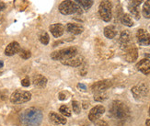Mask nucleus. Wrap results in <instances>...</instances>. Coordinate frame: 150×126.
Returning <instances> with one entry per match:
<instances>
[{
  "instance_id": "f257e3e1",
  "label": "nucleus",
  "mask_w": 150,
  "mask_h": 126,
  "mask_svg": "<svg viewBox=\"0 0 150 126\" xmlns=\"http://www.w3.org/2000/svg\"><path fill=\"white\" fill-rule=\"evenodd\" d=\"M42 112L40 109L31 107L21 112L19 119L24 126H39L42 121Z\"/></svg>"
},
{
  "instance_id": "f03ea898",
  "label": "nucleus",
  "mask_w": 150,
  "mask_h": 126,
  "mask_svg": "<svg viewBox=\"0 0 150 126\" xmlns=\"http://www.w3.org/2000/svg\"><path fill=\"white\" fill-rule=\"evenodd\" d=\"M110 111L112 116L117 120H125L129 116L128 107L120 101H116L112 103Z\"/></svg>"
},
{
  "instance_id": "7ed1b4c3",
  "label": "nucleus",
  "mask_w": 150,
  "mask_h": 126,
  "mask_svg": "<svg viewBox=\"0 0 150 126\" xmlns=\"http://www.w3.org/2000/svg\"><path fill=\"white\" fill-rule=\"evenodd\" d=\"M59 11L63 15L81 14L82 9L80 6L72 0H64L59 5Z\"/></svg>"
},
{
  "instance_id": "20e7f679",
  "label": "nucleus",
  "mask_w": 150,
  "mask_h": 126,
  "mask_svg": "<svg viewBox=\"0 0 150 126\" xmlns=\"http://www.w3.org/2000/svg\"><path fill=\"white\" fill-rule=\"evenodd\" d=\"M77 50L76 47H68V48H64L59 51L54 52L53 54L51 55V57L53 60H59V61H64V60H67V59L74 57L76 55Z\"/></svg>"
},
{
  "instance_id": "39448f33",
  "label": "nucleus",
  "mask_w": 150,
  "mask_h": 126,
  "mask_svg": "<svg viewBox=\"0 0 150 126\" xmlns=\"http://www.w3.org/2000/svg\"><path fill=\"white\" fill-rule=\"evenodd\" d=\"M112 5L109 0H103L99 6V14L102 21L109 22L112 19Z\"/></svg>"
},
{
  "instance_id": "423d86ee",
  "label": "nucleus",
  "mask_w": 150,
  "mask_h": 126,
  "mask_svg": "<svg viewBox=\"0 0 150 126\" xmlns=\"http://www.w3.org/2000/svg\"><path fill=\"white\" fill-rule=\"evenodd\" d=\"M31 94L29 91L17 90L10 97V101L13 104H22L30 101Z\"/></svg>"
},
{
  "instance_id": "0eeeda50",
  "label": "nucleus",
  "mask_w": 150,
  "mask_h": 126,
  "mask_svg": "<svg viewBox=\"0 0 150 126\" xmlns=\"http://www.w3.org/2000/svg\"><path fill=\"white\" fill-rule=\"evenodd\" d=\"M131 40H132V36L131 33H130L128 30H123L121 35H120V39H119V42L121 44V48L122 50L127 51L128 49H130L131 47H133L132 43H131Z\"/></svg>"
},
{
  "instance_id": "6e6552de",
  "label": "nucleus",
  "mask_w": 150,
  "mask_h": 126,
  "mask_svg": "<svg viewBox=\"0 0 150 126\" xmlns=\"http://www.w3.org/2000/svg\"><path fill=\"white\" fill-rule=\"evenodd\" d=\"M112 81L101 80V81H98L94 83L91 86V89H92V91L95 92V93H101V92H104L106 89L112 87Z\"/></svg>"
},
{
  "instance_id": "1a4fd4ad",
  "label": "nucleus",
  "mask_w": 150,
  "mask_h": 126,
  "mask_svg": "<svg viewBox=\"0 0 150 126\" xmlns=\"http://www.w3.org/2000/svg\"><path fill=\"white\" fill-rule=\"evenodd\" d=\"M104 112H105V108H104L103 106L101 105L95 106V107L91 109V110L89 111L88 119L91 122H96L104 114Z\"/></svg>"
},
{
  "instance_id": "9d476101",
  "label": "nucleus",
  "mask_w": 150,
  "mask_h": 126,
  "mask_svg": "<svg viewBox=\"0 0 150 126\" xmlns=\"http://www.w3.org/2000/svg\"><path fill=\"white\" fill-rule=\"evenodd\" d=\"M136 38H137L138 43L142 46H147L150 44V34L145 30H138L136 32Z\"/></svg>"
},
{
  "instance_id": "9b49d317",
  "label": "nucleus",
  "mask_w": 150,
  "mask_h": 126,
  "mask_svg": "<svg viewBox=\"0 0 150 126\" xmlns=\"http://www.w3.org/2000/svg\"><path fill=\"white\" fill-rule=\"evenodd\" d=\"M147 92H148L147 86L144 83H140L138 85H136L132 88V93L134 94L135 98L145 97L147 94Z\"/></svg>"
},
{
  "instance_id": "f8f14e48",
  "label": "nucleus",
  "mask_w": 150,
  "mask_h": 126,
  "mask_svg": "<svg viewBox=\"0 0 150 126\" xmlns=\"http://www.w3.org/2000/svg\"><path fill=\"white\" fill-rule=\"evenodd\" d=\"M83 63H84V57L81 55H78V56L76 55L74 57L67 59V60L62 61V64H64V65L72 66V67H79Z\"/></svg>"
},
{
  "instance_id": "ddd939ff",
  "label": "nucleus",
  "mask_w": 150,
  "mask_h": 126,
  "mask_svg": "<svg viewBox=\"0 0 150 126\" xmlns=\"http://www.w3.org/2000/svg\"><path fill=\"white\" fill-rule=\"evenodd\" d=\"M136 68L144 75H150V60L146 58L143 59V60L137 63Z\"/></svg>"
},
{
  "instance_id": "4468645a",
  "label": "nucleus",
  "mask_w": 150,
  "mask_h": 126,
  "mask_svg": "<svg viewBox=\"0 0 150 126\" xmlns=\"http://www.w3.org/2000/svg\"><path fill=\"white\" fill-rule=\"evenodd\" d=\"M19 51H21L19 43L17 42H12L6 46V48L5 50V55L8 56H12V55L18 54V52H19Z\"/></svg>"
},
{
  "instance_id": "2eb2a0df",
  "label": "nucleus",
  "mask_w": 150,
  "mask_h": 126,
  "mask_svg": "<svg viewBox=\"0 0 150 126\" xmlns=\"http://www.w3.org/2000/svg\"><path fill=\"white\" fill-rule=\"evenodd\" d=\"M64 25H62L60 23L52 24L50 26V31H51L52 34L54 35V37H55V38L61 37L64 34Z\"/></svg>"
},
{
  "instance_id": "dca6fc26",
  "label": "nucleus",
  "mask_w": 150,
  "mask_h": 126,
  "mask_svg": "<svg viewBox=\"0 0 150 126\" xmlns=\"http://www.w3.org/2000/svg\"><path fill=\"white\" fill-rule=\"evenodd\" d=\"M137 57H138V51L136 48L131 47V48L126 51L125 59H126L127 62L134 63V62H135L136 60H137Z\"/></svg>"
},
{
  "instance_id": "f3484780",
  "label": "nucleus",
  "mask_w": 150,
  "mask_h": 126,
  "mask_svg": "<svg viewBox=\"0 0 150 126\" xmlns=\"http://www.w3.org/2000/svg\"><path fill=\"white\" fill-rule=\"evenodd\" d=\"M67 30L70 33H72V34L77 35V34H80V33L83 32L84 28L82 26L76 24V23H68L67 26Z\"/></svg>"
},
{
  "instance_id": "a211bd4d",
  "label": "nucleus",
  "mask_w": 150,
  "mask_h": 126,
  "mask_svg": "<svg viewBox=\"0 0 150 126\" xmlns=\"http://www.w3.org/2000/svg\"><path fill=\"white\" fill-rule=\"evenodd\" d=\"M49 118L52 122H54V124L58 125V124H66L67 123V119H64V117L58 115L57 113H54V112H51Z\"/></svg>"
},
{
  "instance_id": "6ab92c4d",
  "label": "nucleus",
  "mask_w": 150,
  "mask_h": 126,
  "mask_svg": "<svg viewBox=\"0 0 150 126\" xmlns=\"http://www.w3.org/2000/svg\"><path fill=\"white\" fill-rule=\"evenodd\" d=\"M33 84L38 88H44L47 84V78L42 75H36L33 76Z\"/></svg>"
},
{
  "instance_id": "aec40b11",
  "label": "nucleus",
  "mask_w": 150,
  "mask_h": 126,
  "mask_svg": "<svg viewBox=\"0 0 150 126\" xmlns=\"http://www.w3.org/2000/svg\"><path fill=\"white\" fill-rule=\"evenodd\" d=\"M103 32H104V36L108 39H113L117 34L116 28L113 25H109V26H107V27H105L104 28Z\"/></svg>"
},
{
  "instance_id": "412c9836",
  "label": "nucleus",
  "mask_w": 150,
  "mask_h": 126,
  "mask_svg": "<svg viewBox=\"0 0 150 126\" xmlns=\"http://www.w3.org/2000/svg\"><path fill=\"white\" fill-rule=\"evenodd\" d=\"M75 2L85 10H88L91 8V6L93 5L94 0H75Z\"/></svg>"
},
{
  "instance_id": "4be33fe9",
  "label": "nucleus",
  "mask_w": 150,
  "mask_h": 126,
  "mask_svg": "<svg viewBox=\"0 0 150 126\" xmlns=\"http://www.w3.org/2000/svg\"><path fill=\"white\" fill-rule=\"evenodd\" d=\"M121 21L123 25L127 26V27H132L134 25V21H133V18H131V16L128 15V14H123L122 18H121Z\"/></svg>"
},
{
  "instance_id": "5701e85b",
  "label": "nucleus",
  "mask_w": 150,
  "mask_h": 126,
  "mask_svg": "<svg viewBox=\"0 0 150 126\" xmlns=\"http://www.w3.org/2000/svg\"><path fill=\"white\" fill-rule=\"evenodd\" d=\"M143 16L146 18H150V0H146L143 6Z\"/></svg>"
},
{
  "instance_id": "b1692460",
  "label": "nucleus",
  "mask_w": 150,
  "mask_h": 126,
  "mask_svg": "<svg viewBox=\"0 0 150 126\" xmlns=\"http://www.w3.org/2000/svg\"><path fill=\"white\" fill-rule=\"evenodd\" d=\"M128 9H129L130 13H131L135 19H139L140 18V12H139L138 8H134V6H128Z\"/></svg>"
},
{
  "instance_id": "393cba45",
  "label": "nucleus",
  "mask_w": 150,
  "mask_h": 126,
  "mask_svg": "<svg viewBox=\"0 0 150 126\" xmlns=\"http://www.w3.org/2000/svg\"><path fill=\"white\" fill-rule=\"evenodd\" d=\"M59 111L61 112V113L64 116H66V117H70L71 116V111H70L69 108L67 107V106H66V105L61 106L60 109H59Z\"/></svg>"
},
{
  "instance_id": "a878e982",
  "label": "nucleus",
  "mask_w": 150,
  "mask_h": 126,
  "mask_svg": "<svg viewBox=\"0 0 150 126\" xmlns=\"http://www.w3.org/2000/svg\"><path fill=\"white\" fill-rule=\"evenodd\" d=\"M19 56H21L24 60H27V59L30 58L31 56V52L29 50H21L19 51Z\"/></svg>"
},
{
  "instance_id": "bb28decb",
  "label": "nucleus",
  "mask_w": 150,
  "mask_h": 126,
  "mask_svg": "<svg viewBox=\"0 0 150 126\" xmlns=\"http://www.w3.org/2000/svg\"><path fill=\"white\" fill-rule=\"evenodd\" d=\"M49 41H50V37L48 35L47 32H43L42 34L40 36V42L44 44V45H47L49 43Z\"/></svg>"
},
{
  "instance_id": "cd10ccee",
  "label": "nucleus",
  "mask_w": 150,
  "mask_h": 126,
  "mask_svg": "<svg viewBox=\"0 0 150 126\" xmlns=\"http://www.w3.org/2000/svg\"><path fill=\"white\" fill-rule=\"evenodd\" d=\"M106 98H107V95L105 93H103V92H101V93H96V95L94 97L95 101H99V102H101L103 101H105Z\"/></svg>"
},
{
  "instance_id": "c85d7f7f",
  "label": "nucleus",
  "mask_w": 150,
  "mask_h": 126,
  "mask_svg": "<svg viewBox=\"0 0 150 126\" xmlns=\"http://www.w3.org/2000/svg\"><path fill=\"white\" fill-rule=\"evenodd\" d=\"M143 0H130L128 6H134V8H139V6L142 4Z\"/></svg>"
},
{
  "instance_id": "c756f323",
  "label": "nucleus",
  "mask_w": 150,
  "mask_h": 126,
  "mask_svg": "<svg viewBox=\"0 0 150 126\" xmlns=\"http://www.w3.org/2000/svg\"><path fill=\"white\" fill-rule=\"evenodd\" d=\"M72 108H73V110L76 112V113H79L80 112V106H79V103L77 101H74L72 102Z\"/></svg>"
},
{
  "instance_id": "7c9ffc66",
  "label": "nucleus",
  "mask_w": 150,
  "mask_h": 126,
  "mask_svg": "<svg viewBox=\"0 0 150 126\" xmlns=\"http://www.w3.org/2000/svg\"><path fill=\"white\" fill-rule=\"evenodd\" d=\"M79 73H80L81 76H85V75L87 74V66H86V64H85V63H83L80 65V71H79Z\"/></svg>"
},
{
  "instance_id": "2f4dec72",
  "label": "nucleus",
  "mask_w": 150,
  "mask_h": 126,
  "mask_svg": "<svg viewBox=\"0 0 150 126\" xmlns=\"http://www.w3.org/2000/svg\"><path fill=\"white\" fill-rule=\"evenodd\" d=\"M21 85L23 86L24 88H27V87H29V86L30 85V79L28 78V77H26V78H24L23 80L21 81Z\"/></svg>"
},
{
  "instance_id": "473e14b6",
  "label": "nucleus",
  "mask_w": 150,
  "mask_h": 126,
  "mask_svg": "<svg viewBox=\"0 0 150 126\" xmlns=\"http://www.w3.org/2000/svg\"><path fill=\"white\" fill-rule=\"evenodd\" d=\"M77 88L79 89V90H81V91H86L87 90V87L85 86L84 84H81V83H79V84H77Z\"/></svg>"
},
{
  "instance_id": "72a5a7b5",
  "label": "nucleus",
  "mask_w": 150,
  "mask_h": 126,
  "mask_svg": "<svg viewBox=\"0 0 150 126\" xmlns=\"http://www.w3.org/2000/svg\"><path fill=\"white\" fill-rule=\"evenodd\" d=\"M59 99H60V101H64V99H67L66 95H64V94L63 93V92L59 94Z\"/></svg>"
},
{
  "instance_id": "f704fd0d",
  "label": "nucleus",
  "mask_w": 150,
  "mask_h": 126,
  "mask_svg": "<svg viewBox=\"0 0 150 126\" xmlns=\"http://www.w3.org/2000/svg\"><path fill=\"white\" fill-rule=\"evenodd\" d=\"M5 8H6V5H5V3H3V2H0V12L3 11Z\"/></svg>"
},
{
  "instance_id": "c9c22d12",
  "label": "nucleus",
  "mask_w": 150,
  "mask_h": 126,
  "mask_svg": "<svg viewBox=\"0 0 150 126\" xmlns=\"http://www.w3.org/2000/svg\"><path fill=\"white\" fill-rule=\"evenodd\" d=\"M98 126H109L105 122H100L99 123H98Z\"/></svg>"
},
{
  "instance_id": "e433bc0d",
  "label": "nucleus",
  "mask_w": 150,
  "mask_h": 126,
  "mask_svg": "<svg viewBox=\"0 0 150 126\" xmlns=\"http://www.w3.org/2000/svg\"><path fill=\"white\" fill-rule=\"evenodd\" d=\"M88 107V103H85V102H84V103H83V108H84V109H87Z\"/></svg>"
},
{
  "instance_id": "4c0bfd02",
  "label": "nucleus",
  "mask_w": 150,
  "mask_h": 126,
  "mask_svg": "<svg viewBox=\"0 0 150 126\" xmlns=\"http://www.w3.org/2000/svg\"><path fill=\"white\" fill-rule=\"evenodd\" d=\"M146 126H150V119H148V120L146 121Z\"/></svg>"
},
{
  "instance_id": "58836bf2",
  "label": "nucleus",
  "mask_w": 150,
  "mask_h": 126,
  "mask_svg": "<svg viewBox=\"0 0 150 126\" xmlns=\"http://www.w3.org/2000/svg\"><path fill=\"white\" fill-rule=\"evenodd\" d=\"M4 66V63H3V61L2 60H0V69H1L2 67Z\"/></svg>"
},
{
  "instance_id": "ea45409f",
  "label": "nucleus",
  "mask_w": 150,
  "mask_h": 126,
  "mask_svg": "<svg viewBox=\"0 0 150 126\" xmlns=\"http://www.w3.org/2000/svg\"><path fill=\"white\" fill-rule=\"evenodd\" d=\"M149 116H150V108H149Z\"/></svg>"
}]
</instances>
